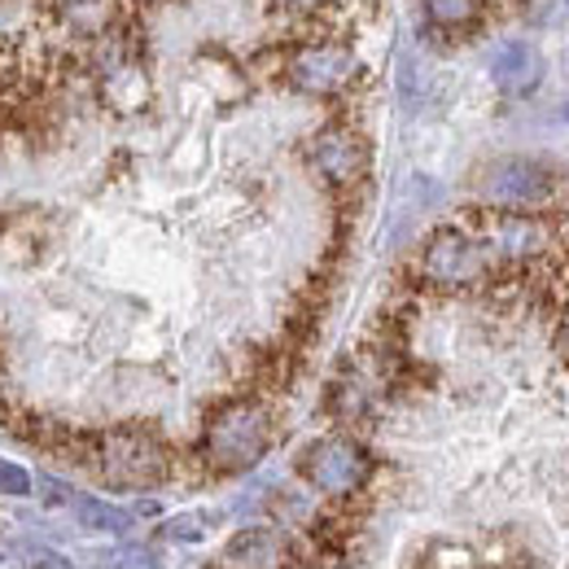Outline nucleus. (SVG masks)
<instances>
[{"mask_svg": "<svg viewBox=\"0 0 569 569\" xmlns=\"http://www.w3.org/2000/svg\"><path fill=\"white\" fill-rule=\"evenodd\" d=\"M79 460H88L110 487H158L171 473V451L149 433V429H106L83 438Z\"/></svg>", "mask_w": 569, "mask_h": 569, "instance_id": "2", "label": "nucleus"}, {"mask_svg": "<svg viewBox=\"0 0 569 569\" xmlns=\"http://www.w3.org/2000/svg\"><path fill=\"white\" fill-rule=\"evenodd\" d=\"M207 535V521H198V517H180V521H167L162 526V539H202Z\"/></svg>", "mask_w": 569, "mask_h": 569, "instance_id": "15", "label": "nucleus"}, {"mask_svg": "<svg viewBox=\"0 0 569 569\" xmlns=\"http://www.w3.org/2000/svg\"><path fill=\"white\" fill-rule=\"evenodd\" d=\"M465 223L491 246V254H496L499 268H526V263H539V259H548L552 246H557L552 228L526 211H496V207H487V211L469 214Z\"/></svg>", "mask_w": 569, "mask_h": 569, "instance_id": "4", "label": "nucleus"}, {"mask_svg": "<svg viewBox=\"0 0 569 569\" xmlns=\"http://www.w3.org/2000/svg\"><path fill=\"white\" fill-rule=\"evenodd\" d=\"M293 557L272 530H241L228 548L219 569H289Z\"/></svg>", "mask_w": 569, "mask_h": 569, "instance_id": "10", "label": "nucleus"}, {"mask_svg": "<svg viewBox=\"0 0 569 569\" xmlns=\"http://www.w3.org/2000/svg\"><path fill=\"white\" fill-rule=\"evenodd\" d=\"M74 508H79V521L92 526V530H106V535H123L132 526V517L106 499H92V496H74Z\"/></svg>", "mask_w": 569, "mask_h": 569, "instance_id": "12", "label": "nucleus"}, {"mask_svg": "<svg viewBox=\"0 0 569 569\" xmlns=\"http://www.w3.org/2000/svg\"><path fill=\"white\" fill-rule=\"evenodd\" d=\"M272 447V412L259 399H237L211 412L202 429L198 456L211 473H246L254 469Z\"/></svg>", "mask_w": 569, "mask_h": 569, "instance_id": "1", "label": "nucleus"}, {"mask_svg": "<svg viewBox=\"0 0 569 569\" xmlns=\"http://www.w3.org/2000/svg\"><path fill=\"white\" fill-rule=\"evenodd\" d=\"M491 79H496L499 92H508V97H530L543 83V58H539V49L526 44V40L503 44L496 58H491Z\"/></svg>", "mask_w": 569, "mask_h": 569, "instance_id": "9", "label": "nucleus"}, {"mask_svg": "<svg viewBox=\"0 0 569 569\" xmlns=\"http://www.w3.org/2000/svg\"><path fill=\"white\" fill-rule=\"evenodd\" d=\"M284 74H289V83H293L298 92L338 97V92H347L359 79V58H356V49H347L342 40H329V36H325V40H311V44L293 49Z\"/></svg>", "mask_w": 569, "mask_h": 569, "instance_id": "7", "label": "nucleus"}, {"mask_svg": "<svg viewBox=\"0 0 569 569\" xmlns=\"http://www.w3.org/2000/svg\"><path fill=\"white\" fill-rule=\"evenodd\" d=\"M298 473H302L320 496L347 499V496H356L359 487L368 482L372 460H368V451L359 447L356 438L333 433V438L311 442V447L298 456Z\"/></svg>", "mask_w": 569, "mask_h": 569, "instance_id": "6", "label": "nucleus"}, {"mask_svg": "<svg viewBox=\"0 0 569 569\" xmlns=\"http://www.w3.org/2000/svg\"><path fill=\"white\" fill-rule=\"evenodd\" d=\"M561 119H566V123H569V101H566V106H561Z\"/></svg>", "mask_w": 569, "mask_h": 569, "instance_id": "18", "label": "nucleus"}, {"mask_svg": "<svg viewBox=\"0 0 569 569\" xmlns=\"http://www.w3.org/2000/svg\"><path fill=\"white\" fill-rule=\"evenodd\" d=\"M0 491L4 496H31V473L9 465V460H0Z\"/></svg>", "mask_w": 569, "mask_h": 569, "instance_id": "14", "label": "nucleus"}, {"mask_svg": "<svg viewBox=\"0 0 569 569\" xmlns=\"http://www.w3.org/2000/svg\"><path fill=\"white\" fill-rule=\"evenodd\" d=\"M421 9L442 31H469L487 13V0H421Z\"/></svg>", "mask_w": 569, "mask_h": 569, "instance_id": "11", "label": "nucleus"}, {"mask_svg": "<svg viewBox=\"0 0 569 569\" xmlns=\"http://www.w3.org/2000/svg\"><path fill=\"white\" fill-rule=\"evenodd\" d=\"M311 167L333 184V189H351L363 167H368V149L359 141V132L351 123H329L311 137Z\"/></svg>", "mask_w": 569, "mask_h": 569, "instance_id": "8", "label": "nucleus"}, {"mask_svg": "<svg viewBox=\"0 0 569 569\" xmlns=\"http://www.w3.org/2000/svg\"><path fill=\"white\" fill-rule=\"evenodd\" d=\"M566 338H569V316H566Z\"/></svg>", "mask_w": 569, "mask_h": 569, "instance_id": "19", "label": "nucleus"}, {"mask_svg": "<svg viewBox=\"0 0 569 569\" xmlns=\"http://www.w3.org/2000/svg\"><path fill=\"white\" fill-rule=\"evenodd\" d=\"M119 569H158V557H153L149 548H132V552L119 561Z\"/></svg>", "mask_w": 569, "mask_h": 569, "instance_id": "16", "label": "nucleus"}, {"mask_svg": "<svg viewBox=\"0 0 569 569\" xmlns=\"http://www.w3.org/2000/svg\"><path fill=\"white\" fill-rule=\"evenodd\" d=\"M499 272L491 246L469 223L433 228L417 254V277L433 289H478Z\"/></svg>", "mask_w": 569, "mask_h": 569, "instance_id": "3", "label": "nucleus"}, {"mask_svg": "<svg viewBox=\"0 0 569 569\" xmlns=\"http://www.w3.org/2000/svg\"><path fill=\"white\" fill-rule=\"evenodd\" d=\"M268 9L284 13V18H311L316 27H333L338 0H268Z\"/></svg>", "mask_w": 569, "mask_h": 569, "instance_id": "13", "label": "nucleus"}, {"mask_svg": "<svg viewBox=\"0 0 569 569\" xmlns=\"http://www.w3.org/2000/svg\"><path fill=\"white\" fill-rule=\"evenodd\" d=\"M478 193L496 211H535L557 198V171L535 158H499L478 176Z\"/></svg>", "mask_w": 569, "mask_h": 569, "instance_id": "5", "label": "nucleus"}, {"mask_svg": "<svg viewBox=\"0 0 569 569\" xmlns=\"http://www.w3.org/2000/svg\"><path fill=\"white\" fill-rule=\"evenodd\" d=\"M0 569H18V561H13V552H0Z\"/></svg>", "mask_w": 569, "mask_h": 569, "instance_id": "17", "label": "nucleus"}]
</instances>
